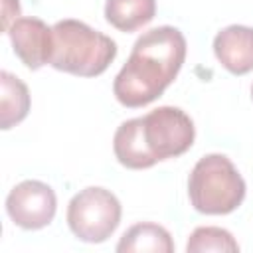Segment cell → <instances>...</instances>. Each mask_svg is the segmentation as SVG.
I'll return each mask as SVG.
<instances>
[{"label":"cell","instance_id":"obj_11","mask_svg":"<svg viewBox=\"0 0 253 253\" xmlns=\"http://www.w3.org/2000/svg\"><path fill=\"white\" fill-rule=\"evenodd\" d=\"M117 251L119 253H144V251L172 253L174 243H172L170 233L162 225L142 221L125 231V235L121 237V241L117 245Z\"/></svg>","mask_w":253,"mask_h":253},{"label":"cell","instance_id":"obj_7","mask_svg":"<svg viewBox=\"0 0 253 253\" xmlns=\"http://www.w3.org/2000/svg\"><path fill=\"white\" fill-rule=\"evenodd\" d=\"M14 53L30 69L49 63L53 51V30L40 18H18L6 30Z\"/></svg>","mask_w":253,"mask_h":253},{"label":"cell","instance_id":"obj_1","mask_svg":"<svg viewBox=\"0 0 253 253\" xmlns=\"http://www.w3.org/2000/svg\"><path fill=\"white\" fill-rule=\"evenodd\" d=\"M184 59L186 38L178 28L158 26L144 32L115 77L117 101L128 109L152 103L176 79Z\"/></svg>","mask_w":253,"mask_h":253},{"label":"cell","instance_id":"obj_15","mask_svg":"<svg viewBox=\"0 0 253 253\" xmlns=\"http://www.w3.org/2000/svg\"><path fill=\"white\" fill-rule=\"evenodd\" d=\"M251 99H253V87H251Z\"/></svg>","mask_w":253,"mask_h":253},{"label":"cell","instance_id":"obj_4","mask_svg":"<svg viewBox=\"0 0 253 253\" xmlns=\"http://www.w3.org/2000/svg\"><path fill=\"white\" fill-rule=\"evenodd\" d=\"M121 223V202L101 186L77 192L67 206V225L85 243H103Z\"/></svg>","mask_w":253,"mask_h":253},{"label":"cell","instance_id":"obj_6","mask_svg":"<svg viewBox=\"0 0 253 253\" xmlns=\"http://www.w3.org/2000/svg\"><path fill=\"white\" fill-rule=\"evenodd\" d=\"M57 210L55 192L40 180H24L6 198L10 219L22 229H42L51 223Z\"/></svg>","mask_w":253,"mask_h":253},{"label":"cell","instance_id":"obj_14","mask_svg":"<svg viewBox=\"0 0 253 253\" xmlns=\"http://www.w3.org/2000/svg\"><path fill=\"white\" fill-rule=\"evenodd\" d=\"M20 16V4L18 0H2V28H10V20H18Z\"/></svg>","mask_w":253,"mask_h":253},{"label":"cell","instance_id":"obj_12","mask_svg":"<svg viewBox=\"0 0 253 253\" xmlns=\"http://www.w3.org/2000/svg\"><path fill=\"white\" fill-rule=\"evenodd\" d=\"M156 14V0H107L105 18L121 32H134Z\"/></svg>","mask_w":253,"mask_h":253},{"label":"cell","instance_id":"obj_2","mask_svg":"<svg viewBox=\"0 0 253 253\" xmlns=\"http://www.w3.org/2000/svg\"><path fill=\"white\" fill-rule=\"evenodd\" d=\"M53 51L49 65L79 77L101 75L117 55V43L87 24L67 18L51 26Z\"/></svg>","mask_w":253,"mask_h":253},{"label":"cell","instance_id":"obj_8","mask_svg":"<svg viewBox=\"0 0 253 253\" xmlns=\"http://www.w3.org/2000/svg\"><path fill=\"white\" fill-rule=\"evenodd\" d=\"M213 53L233 75L253 71V28L239 24L223 28L213 38Z\"/></svg>","mask_w":253,"mask_h":253},{"label":"cell","instance_id":"obj_9","mask_svg":"<svg viewBox=\"0 0 253 253\" xmlns=\"http://www.w3.org/2000/svg\"><path fill=\"white\" fill-rule=\"evenodd\" d=\"M113 150L117 160L132 170H142L150 168L156 164L154 156L150 154L146 142H144V132H142V117L125 121L113 138Z\"/></svg>","mask_w":253,"mask_h":253},{"label":"cell","instance_id":"obj_10","mask_svg":"<svg viewBox=\"0 0 253 253\" xmlns=\"http://www.w3.org/2000/svg\"><path fill=\"white\" fill-rule=\"evenodd\" d=\"M30 113V91L28 85L16 75L0 73V128L8 130L22 123Z\"/></svg>","mask_w":253,"mask_h":253},{"label":"cell","instance_id":"obj_3","mask_svg":"<svg viewBox=\"0 0 253 253\" xmlns=\"http://www.w3.org/2000/svg\"><path fill=\"white\" fill-rule=\"evenodd\" d=\"M188 196L200 213H231L245 198V180L227 156L206 154L190 172Z\"/></svg>","mask_w":253,"mask_h":253},{"label":"cell","instance_id":"obj_13","mask_svg":"<svg viewBox=\"0 0 253 253\" xmlns=\"http://www.w3.org/2000/svg\"><path fill=\"white\" fill-rule=\"evenodd\" d=\"M188 253H204V251H219V253H235L239 251L237 241L227 229L206 225V227H196L186 243Z\"/></svg>","mask_w":253,"mask_h":253},{"label":"cell","instance_id":"obj_5","mask_svg":"<svg viewBox=\"0 0 253 253\" xmlns=\"http://www.w3.org/2000/svg\"><path fill=\"white\" fill-rule=\"evenodd\" d=\"M144 142L156 162L184 154L196 136L194 121L178 107H158L142 117Z\"/></svg>","mask_w":253,"mask_h":253}]
</instances>
